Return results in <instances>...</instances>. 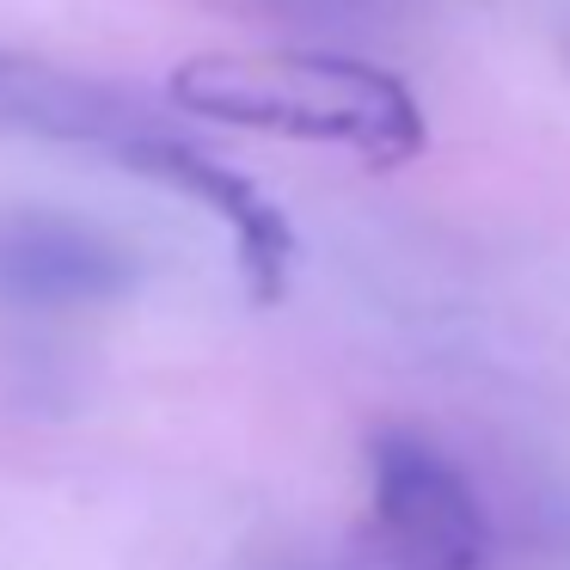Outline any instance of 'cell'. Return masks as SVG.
I'll return each instance as SVG.
<instances>
[{
  "mask_svg": "<svg viewBox=\"0 0 570 570\" xmlns=\"http://www.w3.org/2000/svg\"><path fill=\"white\" fill-rule=\"evenodd\" d=\"M173 99L209 124L288 141H332L362 166H405L423 154V105L399 75L332 50H227L173 75Z\"/></svg>",
  "mask_w": 570,
  "mask_h": 570,
  "instance_id": "cell-1",
  "label": "cell"
},
{
  "mask_svg": "<svg viewBox=\"0 0 570 570\" xmlns=\"http://www.w3.org/2000/svg\"><path fill=\"white\" fill-rule=\"evenodd\" d=\"M374 479V533L393 570H484L491 521L466 472L411 430H386L368 442Z\"/></svg>",
  "mask_w": 570,
  "mask_h": 570,
  "instance_id": "cell-2",
  "label": "cell"
},
{
  "mask_svg": "<svg viewBox=\"0 0 570 570\" xmlns=\"http://www.w3.org/2000/svg\"><path fill=\"white\" fill-rule=\"evenodd\" d=\"M117 160H124L129 173L160 178V185H173V190H185V197L209 203L215 222L234 227L239 258H246V276H252V295H258V301H276V295H283L288 264H295V227H288V215L276 209V203L264 197L258 185H252V178L227 173L222 160L197 154L190 141L154 136V129L129 136L124 148H117Z\"/></svg>",
  "mask_w": 570,
  "mask_h": 570,
  "instance_id": "cell-3",
  "label": "cell"
},
{
  "mask_svg": "<svg viewBox=\"0 0 570 570\" xmlns=\"http://www.w3.org/2000/svg\"><path fill=\"white\" fill-rule=\"evenodd\" d=\"M0 129L50 141H105L111 154L129 136H141L136 111L117 92H105L99 80L62 75L50 62H31V56H0Z\"/></svg>",
  "mask_w": 570,
  "mask_h": 570,
  "instance_id": "cell-4",
  "label": "cell"
}]
</instances>
